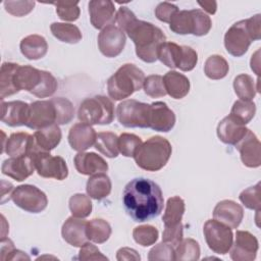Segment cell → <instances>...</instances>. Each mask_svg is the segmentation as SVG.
<instances>
[{
    "mask_svg": "<svg viewBox=\"0 0 261 261\" xmlns=\"http://www.w3.org/2000/svg\"><path fill=\"white\" fill-rule=\"evenodd\" d=\"M122 203L125 212L134 221L145 222L160 215L164 200L162 191L156 182L137 177L124 187Z\"/></svg>",
    "mask_w": 261,
    "mask_h": 261,
    "instance_id": "obj_1",
    "label": "cell"
},
{
    "mask_svg": "<svg viewBox=\"0 0 261 261\" xmlns=\"http://www.w3.org/2000/svg\"><path fill=\"white\" fill-rule=\"evenodd\" d=\"M123 33H126L134 42L136 54L141 60L153 63L158 59V48L166 41V36L158 27L136 18L123 30Z\"/></svg>",
    "mask_w": 261,
    "mask_h": 261,
    "instance_id": "obj_2",
    "label": "cell"
},
{
    "mask_svg": "<svg viewBox=\"0 0 261 261\" xmlns=\"http://www.w3.org/2000/svg\"><path fill=\"white\" fill-rule=\"evenodd\" d=\"M260 14H256L248 19L233 23L224 35V47L226 51L234 56H243L249 49L252 42L260 40Z\"/></svg>",
    "mask_w": 261,
    "mask_h": 261,
    "instance_id": "obj_3",
    "label": "cell"
},
{
    "mask_svg": "<svg viewBox=\"0 0 261 261\" xmlns=\"http://www.w3.org/2000/svg\"><path fill=\"white\" fill-rule=\"evenodd\" d=\"M172 152L169 141L160 136H154L138 148L134 155L137 165L146 171H158L168 162Z\"/></svg>",
    "mask_w": 261,
    "mask_h": 261,
    "instance_id": "obj_4",
    "label": "cell"
},
{
    "mask_svg": "<svg viewBox=\"0 0 261 261\" xmlns=\"http://www.w3.org/2000/svg\"><path fill=\"white\" fill-rule=\"evenodd\" d=\"M145 73L132 63L121 65L107 81V92L114 101L128 98L143 88Z\"/></svg>",
    "mask_w": 261,
    "mask_h": 261,
    "instance_id": "obj_5",
    "label": "cell"
},
{
    "mask_svg": "<svg viewBox=\"0 0 261 261\" xmlns=\"http://www.w3.org/2000/svg\"><path fill=\"white\" fill-rule=\"evenodd\" d=\"M212 28L210 16L201 9L178 10L169 21V29L178 35L205 36Z\"/></svg>",
    "mask_w": 261,
    "mask_h": 261,
    "instance_id": "obj_6",
    "label": "cell"
},
{
    "mask_svg": "<svg viewBox=\"0 0 261 261\" xmlns=\"http://www.w3.org/2000/svg\"><path fill=\"white\" fill-rule=\"evenodd\" d=\"M81 122L93 124H109L114 119V105L112 101L102 95L85 99L77 110Z\"/></svg>",
    "mask_w": 261,
    "mask_h": 261,
    "instance_id": "obj_7",
    "label": "cell"
},
{
    "mask_svg": "<svg viewBox=\"0 0 261 261\" xmlns=\"http://www.w3.org/2000/svg\"><path fill=\"white\" fill-rule=\"evenodd\" d=\"M150 104L128 99L120 102L116 108L119 123L125 127H148Z\"/></svg>",
    "mask_w": 261,
    "mask_h": 261,
    "instance_id": "obj_8",
    "label": "cell"
},
{
    "mask_svg": "<svg viewBox=\"0 0 261 261\" xmlns=\"http://www.w3.org/2000/svg\"><path fill=\"white\" fill-rule=\"evenodd\" d=\"M203 232L212 252L220 255L228 253L233 242V233L230 227L215 219H209L204 224Z\"/></svg>",
    "mask_w": 261,
    "mask_h": 261,
    "instance_id": "obj_9",
    "label": "cell"
},
{
    "mask_svg": "<svg viewBox=\"0 0 261 261\" xmlns=\"http://www.w3.org/2000/svg\"><path fill=\"white\" fill-rule=\"evenodd\" d=\"M10 199L17 207L30 213H40L48 205L46 194L33 185H21L14 188Z\"/></svg>",
    "mask_w": 261,
    "mask_h": 261,
    "instance_id": "obj_10",
    "label": "cell"
},
{
    "mask_svg": "<svg viewBox=\"0 0 261 261\" xmlns=\"http://www.w3.org/2000/svg\"><path fill=\"white\" fill-rule=\"evenodd\" d=\"M33 160L37 173L45 178L63 180L68 175V167L65 160L60 156H52L50 152H36Z\"/></svg>",
    "mask_w": 261,
    "mask_h": 261,
    "instance_id": "obj_11",
    "label": "cell"
},
{
    "mask_svg": "<svg viewBox=\"0 0 261 261\" xmlns=\"http://www.w3.org/2000/svg\"><path fill=\"white\" fill-rule=\"evenodd\" d=\"M125 34L114 23L103 28L98 35L99 50L108 58L118 56L125 46Z\"/></svg>",
    "mask_w": 261,
    "mask_h": 261,
    "instance_id": "obj_12",
    "label": "cell"
},
{
    "mask_svg": "<svg viewBox=\"0 0 261 261\" xmlns=\"http://www.w3.org/2000/svg\"><path fill=\"white\" fill-rule=\"evenodd\" d=\"M54 123H56V112L51 99L38 100L30 104L25 126L33 129H41Z\"/></svg>",
    "mask_w": 261,
    "mask_h": 261,
    "instance_id": "obj_13",
    "label": "cell"
},
{
    "mask_svg": "<svg viewBox=\"0 0 261 261\" xmlns=\"http://www.w3.org/2000/svg\"><path fill=\"white\" fill-rule=\"evenodd\" d=\"M258 249L259 243L254 234L247 230H237L234 242L228 252L234 261H253Z\"/></svg>",
    "mask_w": 261,
    "mask_h": 261,
    "instance_id": "obj_14",
    "label": "cell"
},
{
    "mask_svg": "<svg viewBox=\"0 0 261 261\" xmlns=\"http://www.w3.org/2000/svg\"><path fill=\"white\" fill-rule=\"evenodd\" d=\"M2 135V153H6L10 157H21L28 155L32 156L36 152L33 135L18 132L11 134L7 140H5V134L3 132Z\"/></svg>",
    "mask_w": 261,
    "mask_h": 261,
    "instance_id": "obj_15",
    "label": "cell"
},
{
    "mask_svg": "<svg viewBox=\"0 0 261 261\" xmlns=\"http://www.w3.org/2000/svg\"><path fill=\"white\" fill-rule=\"evenodd\" d=\"M175 114L167 106L166 103L157 101L150 104L148 127L156 130L167 133L171 130L175 124Z\"/></svg>",
    "mask_w": 261,
    "mask_h": 261,
    "instance_id": "obj_16",
    "label": "cell"
},
{
    "mask_svg": "<svg viewBox=\"0 0 261 261\" xmlns=\"http://www.w3.org/2000/svg\"><path fill=\"white\" fill-rule=\"evenodd\" d=\"M236 148L240 152L244 165L250 168H256L261 165L260 141L251 129L248 128L247 134L236 145Z\"/></svg>",
    "mask_w": 261,
    "mask_h": 261,
    "instance_id": "obj_17",
    "label": "cell"
},
{
    "mask_svg": "<svg viewBox=\"0 0 261 261\" xmlns=\"http://www.w3.org/2000/svg\"><path fill=\"white\" fill-rule=\"evenodd\" d=\"M213 218L231 229L238 228L244 218V209L232 200H222L214 207Z\"/></svg>",
    "mask_w": 261,
    "mask_h": 261,
    "instance_id": "obj_18",
    "label": "cell"
},
{
    "mask_svg": "<svg viewBox=\"0 0 261 261\" xmlns=\"http://www.w3.org/2000/svg\"><path fill=\"white\" fill-rule=\"evenodd\" d=\"M35 164L33 156L10 157L3 161L1 171L3 174L15 179L16 181H22L31 176L35 171Z\"/></svg>",
    "mask_w": 261,
    "mask_h": 261,
    "instance_id": "obj_19",
    "label": "cell"
},
{
    "mask_svg": "<svg viewBox=\"0 0 261 261\" xmlns=\"http://www.w3.org/2000/svg\"><path fill=\"white\" fill-rule=\"evenodd\" d=\"M88 6L90 20L95 29H103L114 21L115 6L112 1L91 0Z\"/></svg>",
    "mask_w": 261,
    "mask_h": 261,
    "instance_id": "obj_20",
    "label": "cell"
},
{
    "mask_svg": "<svg viewBox=\"0 0 261 261\" xmlns=\"http://www.w3.org/2000/svg\"><path fill=\"white\" fill-rule=\"evenodd\" d=\"M96 138L97 133L92 125L84 122L73 124L68 133V143L77 152H84L95 145Z\"/></svg>",
    "mask_w": 261,
    "mask_h": 261,
    "instance_id": "obj_21",
    "label": "cell"
},
{
    "mask_svg": "<svg viewBox=\"0 0 261 261\" xmlns=\"http://www.w3.org/2000/svg\"><path fill=\"white\" fill-rule=\"evenodd\" d=\"M248 128L231 114L225 116L217 125V137L227 145L236 146L247 134Z\"/></svg>",
    "mask_w": 261,
    "mask_h": 261,
    "instance_id": "obj_22",
    "label": "cell"
},
{
    "mask_svg": "<svg viewBox=\"0 0 261 261\" xmlns=\"http://www.w3.org/2000/svg\"><path fill=\"white\" fill-rule=\"evenodd\" d=\"M30 104L23 101L1 102V120L9 126L25 125L29 116Z\"/></svg>",
    "mask_w": 261,
    "mask_h": 261,
    "instance_id": "obj_23",
    "label": "cell"
},
{
    "mask_svg": "<svg viewBox=\"0 0 261 261\" xmlns=\"http://www.w3.org/2000/svg\"><path fill=\"white\" fill-rule=\"evenodd\" d=\"M87 223L88 221L83 218L74 216L68 217L61 227V236L63 240L73 247L81 248L89 241L87 237Z\"/></svg>",
    "mask_w": 261,
    "mask_h": 261,
    "instance_id": "obj_24",
    "label": "cell"
},
{
    "mask_svg": "<svg viewBox=\"0 0 261 261\" xmlns=\"http://www.w3.org/2000/svg\"><path fill=\"white\" fill-rule=\"evenodd\" d=\"M73 162L77 172L84 175H93L108 170L107 162L94 152H79L74 156Z\"/></svg>",
    "mask_w": 261,
    "mask_h": 261,
    "instance_id": "obj_25",
    "label": "cell"
},
{
    "mask_svg": "<svg viewBox=\"0 0 261 261\" xmlns=\"http://www.w3.org/2000/svg\"><path fill=\"white\" fill-rule=\"evenodd\" d=\"M61 129L58 124L54 123L41 129H37L33 135L36 152H50L61 141ZM35 152V153H36Z\"/></svg>",
    "mask_w": 261,
    "mask_h": 261,
    "instance_id": "obj_26",
    "label": "cell"
},
{
    "mask_svg": "<svg viewBox=\"0 0 261 261\" xmlns=\"http://www.w3.org/2000/svg\"><path fill=\"white\" fill-rule=\"evenodd\" d=\"M43 75V70L31 65H18L14 73V86L17 92L24 90L33 94L38 88Z\"/></svg>",
    "mask_w": 261,
    "mask_h": 261,
    "instance_id": "obj_27",
    "label": "cell"
},
{
    "mask_svg": "<svg viewBox=\"0 0 261 261\" xmlns=\"http://www.w3.org/2000/svg\"><path fill=\"white\" fill-rule=\"evenodd\" d=\"M166 93L173 99H182L190 91L189 79L175 70H170L162 76Z\"/></svg>",
    "mask_w": 261,
    "mask_h": 261,
    "instance_id": "obj_28",
    "label": "cell"
},
{
    "mask_svg": "<svg viewBox=\"0 0 261 261\" xmlns=\"http://www.w3.org/2000/svg\"><path fill=\"white\" fill-rule=\"evenodd\" d=\"M21 54L30 60L43 58L48 51L46 39L40 35H30L24 37L19 44Z\"/></svg>",
    "mask_w": 261,
    "mask_h": 261,
    "instance_id": "obj_29",
    "label": "cell"
},
{
    "mask_svg": "<svg viewBox=\"0 0 261 261\" xmlns=\"http://www.w3.org/2000/svg\"><path fill=\"white\" fill-rule=\"evenodd\" d=\"M112 184L107 174L105 172L93 174L87 181L86 191L90 198L96 200H102L106 198L111 192Z\"/></svg>",
    "mask_w": 261,
    "mask_h": 261,
    "instance_id": "obj_30",
    "label": "cell"
},
{
    "mask_svg": "<svg viewBox=\"0 0 261 261\" xmlns=\"http://www.w3.org/2000/svg\"><path fill=\"white\" fill-rule=\"evenodd\" d=\"M185 210V201L179 196L170 197L166 202L165 210L162 217L164 227L175 226L181 223V218L184 216Z\"/></svg>",
    "mask_w": 261,
    "mask_h": 261,
    "instance_id": "obj_31",
    "label": "cell"
},
{
    "mask_svg": "<svg viewBox=\"0 0 261 261\" xmlns=\"http://www.w3.org/2000/svg\"><path fill=\"white\" fill-rule=\"evenodd\" d=\"M182 56V46L173 42H163L157 52V58L169 68H178Z\"/></svg>",
    "mask_w": 261,
    "mask_h": 261,
    "instance_id": "obj_32",
    "label": "cell"
},
{
    "mask_svg": "<svg viewBox=\"0 0 261 261\" xmlns=\"http://www.w3.org/2000/svg\"><path fill=\"white\" fill-rule=\"evenodd\" d=\"M19 64L13 62H4L0 69V99L14 95L17 92L14 86V73Z\"/></svg>",
    "mask_w": 261,
    "mask_h": 261,
    "instance_id": "obj_33",
    "label": "cell"
},
{
    "mask_svg": "<svg viewBox=\"0 0 261 261\" xmlns=\"http://www.w3.org/2000/svg\"><path fill=\"white\" fill-rule=\"evenodd\" d=\"M50 30L52 35L59 41L68 43V44H76L79 43L83 36L80 29L72 23L65 22H53L50 25Z\"/></svg>",
    "mask_w": 261,
    "mask_h": 261,
    "instance_id": "obj_34",
    "label": "cell"
},
{
    "mask_svg": "<svg viewBox=\"0 0 261 261\" xmlns=\"http://www.w3.org/2000/svg\"><path fill=\"white\" fill-rule=\"evenodd\" d=\"M95 148L108 158L118 156V137L111 132H101L97 134Z\"/></svg>",
    "mask_w": 261,
    "mask_h": 261,
    "instance_id": "obj_35",
    "label": "cell"
},
{
    "mask_svg": "<svg viewBox=\"0 0 261 261\" xmlns=\"http://www.w3.org/2000/svg\"><path fill=\"white\" fill-rule=\"evenodd\" d=\"M111 236L110 224L102 218H94L87 223V237L96 244L105 243Z\"/></svg>",
    "mask_w": 261,
    "mask_h": 261,
    "instance_id": "obj_36",
    "label": "cell"
},
{
    "mask_svg": "<svg viewBox=\"0 0 261 261\" xmlns=\"http://www.w3.org/2000/svg\"><path fill=\"white\" fill-rule=\"evenodd\" d=\"M229 70V65L225 58L220 55L209 56L204 64V73L211 80H221L226 76Z\"/></svg>",
    "mask_w": 261,
    "mask_h": 261,
    "instance_id": "obj_37",
    "label": "cell"
},
{
    "mask_svg": "<svg viewBox=\"0 0 261 261\" xmlns=\"http://www.w3.org/2000/svg\"><path fill=\"white\" fill-rule=\"evenodd\" d=\"M233 90L240 100L245 101H252L258 91L253 77L246 73L239 74L234 77Z\"/></svg>",
    "mask_w": 261,
    "mask_h": 261,
    "instance_id": "obj_38",
    "label": "cell"
},
{
    "mask_svg": "<svg viewBox=\"0 0 261 261\" xmlns=\"http://www.w3.org/2000/svg\"><path fill=\"white\" fill-rule=\"evenodd\" d=\"M175 260L196 261L200 258V246L194 239L181 240L174 250Z\"/></svg>",
    "mask_w": 261,
    "mask_h": 261,
    "instance_id": "obj_39",
    "label": "cell"
},
{
    "mask_svg": "<svg viewBox=\"0 0 261 261\" xmlns=\"http://www.w3.org/2000/svg\"><path fill=\"white\" fill-rule=\"evenodd\" d=\"M69 210L72 216L77 218H86L92 212V202L89 196L85 194H74L68 201Z\"/></svg>",
    "mask_w": 261,
    "mask_h": 261,
    "instance_id": "obj_40",
    "label": "cell"
},
{
    "mask_svg": "<svg viewBox=\"0 0 261 261\" xmlns=\"http://www.w3.org/2000/svg\"><path fill=\"white\" fill-rule=\"evenodd\" d=\"M56 112V124L69 123L74 115V107L72 103L63 97H56L51 99Z\"/></svg>",
    "mask_w": 261,
    "mask_h": 261,
    "instance_id": "obj_41",
    "label": "cell"
},
{
    "mask_svg": "<svg viewBox=\"0 0 261 261\" xmlns=\"http://www.w3.org/2000/svg\"><path fill=\"white\" fill-rule=\"evenodd\" d=\"M256 113V105L252 101L237 100L230 110V114L244 125L249 123Z\"/></svg>",
    "mask_w": 261,
    "mask_h": 261,
    "instance_id": "obj_42",
    "label": "cell"
},
{
    "mask_svg": "<svg viewBox=\"0 0 261 261\" xmlns=\"http://www.w3.org/2000/svg\"><path fill=\"white\" fill-rule=\"evenodd\" d=\"M159 237L158 229L153 225H139L133 230V238L135 242L143 247L154 245Z\"/></svg>",
    "mask_w": 261,
    "mask_h": 261,
    "instance_id": "obj_43",
    "label": "cell"
},
{
    "mask_svg": "<svg viewBox=\"0 0 261 261\" xmlns=\"http://www.w3.org/2000/svg\"><path fill=\"white\" fill-rule=\"evenodd\" d=\"M52 4L56 7V13L61 20L74 21L80 17L79 1H56Z\"/></svg>",
    "mask_w": 261,
    "mask_h": 261,
    "instance_id": "obj_44",
    "label": "cell"
},
{
    "mask_svg": "<svg viewBox=\"0 0 261 261\" xmlns=\"http://www.w3.org/2000/svg\"><path fill=\"white\" fill-rule=\"evenodd\" d=\"M142 140L140 137L123 133L118 137V149L119 153H121L124 157H134L138 148L142 145Z\"/></svg>",
    "mask_w": 261,
    "mask_h": 261,
    "instance_id": "obj_45",
    "label": "cell"
},
{
    "mask_svg": "<svg viewBox=\"0 0 261 261\" xmlns=\"http://www.w3.org/2000/svg\"><path fill=\"white\" fill-rule=\"evenodd\" d=\"M260 194H261L260 182H257L255 186L249 187L246 190H244L240 194L239 198H240V201L245 205V207L259 212L261 209Z\"/></svg>",
    "mask_w": 261,
    "mask_h": 261,
    "instance_id": "obj_46",
    "label": "cell"
},
{
    "mask_svg": "<svg viewBox=\"0 0 261 261\" xmlns=\"http://www.w3.org/2000/svg\"><path fill=\"white\" fill-rule=\"evenodd\" d=\"M143 88L145 94L151 98H159L167 94L163 84V79L159 74H151L145 77Z\"/></svg>",
    "mask_w": 261,
    "mask_h": 261,
    "instance_id": "obj_47",
    "label": "cell"
},
{
    "mask_svg": "<svg viewBox=\"0 0 261 261\" xmlns=\"http://www.w3.org/2000/svg\"><path fill=\"white\" fill-rule=\"evenodd\" d=\"M57 81L54 77V75L46 70H43L42 80L38 86V88L33 92V95H35L38 98H47L52 96L55 91L57 90Z\"/></svg>",
    "mask_w": 261,
    "mask_h": 261,
    "instance_id": "obj_48",
    "label": "cell"
},
{
    "mask_svg": "<svg viewBox=\"0 0 261 261\" xmlns=\"http://www.w3.org/2000/svg\"><path fill=\"white\" fill-rule=\"evenodd\" d=\"M148 259L153 260H175L174 247L168 243H160L154 246L148 254Z\"/></svg>",
    "mask_w": 261,
    "mask_h": 261,
    "instance_id": "obj_49",
    "label": "cell"
},
{
    "mask_svg": "<svg viewBox=\"0 0 261 261\" xmlns=\"http://www.w3.org/2000/svg\"><path fill=\"white\" fill-rule=\"evenodd\" d=\"M5 10L13 16H24L35 7V1H4Z\"/></svg>",
    "mask_w": 261,
    "mask_h": 261,
    "instance_id": "obj_50",
    "label": "cell"
},
{
    "mask_svg": "<svg viewBox=\"0 0 261 261\" xmlns=\"http://www.w3.org/2000/svg\"><path fill=\"white\" fill-rule=\"evenodd\" d=\"M184 236V225L179 223L175 226H166L162 232V241L164 243H168L173 247H176Z\"/></svg>",
    "mask_w": 261,
    "mask_h": 261,
    "instance_id": "obj_51",
    "label": "cell"
},
{
    "mask_svg": "<svg viewBox=\"0 0 261 261\" xmlns=\"http://www.w3.org/2000/svg\"><path fill=\"white\" fill-rule=\"evenodd\" d=\"M197 62H198L197 52L189 46H182V56H181V60L178 68L182 71H190L195 68Z\"/></svg>",
    "mask_w": 261,
    "mask_h": 261,
    "instance_id": "obj_52",
    "label": "cell"
},
{
    "mask_svg": "<svg viewBox=\"0 0 261 261\" xmlns=\"http://www.w3.org/2000/svg\"><path fill=\"white\" fill-rule=\"evenodd\" d=\"M77 258L80 260H108L95 245L89 242L81 247Z\"/></svg>",
    "mask_w": 261,
    "mask_h": 261,
    "instance_id": "obj_53",
    "label": "cell"
},
{
    "mask_svg": "<svg viewBox=\"0 0 261 261\" xmlns=\"http://www.w3.org/2000/svg\"><path fill=\"white\" fill-rule=\"evenodd\" d=\"M178 11V7L169 2H161L155 8V16L163 22H168L171 20L173 15Z\"/></svg>",
    "mask_w": 261,
    "mask_h": 261,
    "instance_id": "obj_54",
    "label": "cell"
},
{
    "mask_svg": "<svg viewBox=\"0 0 261 261\" xmlns=\"http://www.w3.org/2000/svg\"><path fill=\"white\" fill-rule=\"evenodd\" d=\"M116 259L119 260V261H122V260H140L141 257L135 249L123 247V248H120L117 251Z\"/></svg>",
    "mask_w": 261,
    "mask_h": 261,
    "instance_id": "obj_55",
    "label": "cell"
},
{
    "mask_svg": "<svg viewBox=\"0 0 261 261\" xmlns=\"http://www.w3.org/2000/svg\"><path fill=\"white\" fill-rule=\"evenodd\" d=\"M21 259H27L30 260V257L28 255L24 254V252L20 251V250H16L15 248L13 250H11L3 259L4 260H21Z\"/></svg>",
    "mask_w": 261,
    "mask_h": 261,
    "instance_id": "obj_56",
    "label": "cell"
},
{
    "mask_svg": "<svg viewBox=\"0 0 261 261\" xmlns=\"http://www.w3.org/2000/svg\"><path fill=\"white\" fill-rule=\"evenodd\" d=\"M198 4L209 14H214L217 9V3L215 1H199Z\"/></svg>",
    "mask_w": 261,
    "mask_h": 261,
    "instance_id": "obj_57",
    "label": "cell"
}]
</instances>
